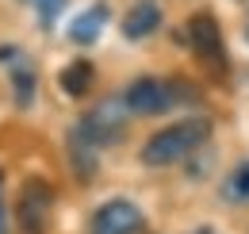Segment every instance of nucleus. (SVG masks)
<instances>
[{"label":"nucleus","mask_w":249,"mask_h":234,"mask_svg":"<svg viewBox=\"0 0 249 234\" xmlns=\"http://www.w3.org/2000/svg\"><path fill=\"white\" fill-rule=\"evenodd\" d=\"M207 138H211V119H203V116H188V119H180V123H169V127H161L157 135L146 138L142 165H150V169L180 165V161L192 157Z\"/></svg>","instance_id":"nucleus-1"},{"label":"nucleus","mask_w":249,"mask_h":234,"mask_svg":"<svg viewBox=\"0 0 249 234\" xmlns=\"http://www.w3.org/2000/svg\"><path fill=\"white\" fill-rule=\"evenodd\" d=\"M126 116L130 112H126L123 96H107V100L92 104L85 116L77 119L69 127V135H77L85 146H92V150L115 146V142H123V135H126Z\"/></svg>","instance_id":"nucleus-2"},{"label":"nucleus","mask_w":249,"mask_h":234,"mask_svg":"<svg viewBox=\"0 0 249 234\" xmlns=\"http://www.w3.org/2000/svg\"><path fill=\"white\" fill-rule=\"evenodd\" d=\"M130 116H165L180 100H192V85L184 81H161V77H134L119 92Z\"/></svg>","instance_id":"nucleus-3"},{"label":"nucleus","mask_w":249,"mask_h":234,"mask_svg":"<svg viewBox=\"0 0 249 234\" xmlns=\"http://www.w3.org/2000/svg\"><path fill=\"white\" fill-rule=\"evenodd\" d=\"M54 211V188L46 176H27L16 200V227L19 234H46Z\"/></svg>","instance_id":"nucleus-4"},{"label":"nucleus","mask_w":249,"mask_h":234,"mask_svg":"<svg viewBox=\"0 0 249 234\" xmlns=\"http://www.w3.org/2000/svg\"><path fill=\"white\" fill-rule=\"evenodd\" d=\"M188 46L199 61H207L211 69H226V42H222V27L211 12H196L188 20Z\"/></svg>","instance_id":"nucleus-5"},{"label":"nucleus","mask_w":249,"mask_h":234,"mask_svg":"<svg viewBox=\"0 0 249 234\" xmlns=\"http://www.w3.org/2000/svg\"><path fill=\"white\" fill-rule=\"evenodd\" d=\"M142 231V211L130 200H107L92 211V234H138Z\"/></svg>","instance_id":"nucleus-6"},{"label":"nucleus","mask_w":249,"mask_h":234,"mask_svg":"<svg viewBox=\"0 0 249 234\" xmlns=\"http://www.w3.org/2000/svg\"><path fill=\"white\" fill-rule=\"evenodd\" d=\"M107 20H111V8H107L104 0L89 4L85 12H77V16L69 20V42H77V46H92V42H100Z\"/></svg>","instance_id":"nucleus-7"},{"label":"nucleus","mask_w":249,"mask_h":234,"mask_svg":"<svg viewBox=\"0 0 249 234\" xmlns=\"http://www.w3.org/2000/svg\"><path fill=\"white\" fill-rule=\"evenodd\" d=\"M161 4L157 0H134L130 8H126L123 23H119V31H123V39H130V42H138V39H150L157 27H161Z\"/></svg>","instance_id":"nucleus-8"},{"label":"nucleus","mask_w":249,"mask_h":234,"mask_svg":"<svg viewBox=\"0 0 249 234\" xmlns=\"http://www.w3.org/2000/svg\"><path fill=\"white\" fill-rule=\"evenodd\" d=\"M8 81H12V104L19 112H27L35 104V96H38V69H35V61L19 54L8 65Z\"/></svg>","instance_id":"nucleus-9"},{"label":"nucleus","mask_w":249,"mask_h":234,"mask_svg":"<svg viewBox=\"0 0 249 234\" xmlns=\"http://www.w3.org/2000/svg\"><path fill=\"white\" fill-rule=\"evenodd\" d=\"M92 85H96V65L89 58H73V61H65L62 69H58V88H62L69 100L89 96Z\"/></svg>","instance_id":"nucleus-10"},{"label":"nucleus","mask_w":249,"mask_h":234,"mask_svg":"<svg viewBox=\"0 0 249 234\" xmlns=\"http://www.w3.org/2000/svg\"><path fill=\"white\" fill-rule=\"evenodd\" d=\"M65 150H69V169L81 176V180H92L96 169H100V157H96V150H92V146H85L77 135H69V138H65Z\"/></svg>","instance_id":"nucleus-11"},{"label":"nucleus","mask_w":249,"mask_h":234,"mask_svg":"<svg viewBox=\"0 0 249 234\" xmlns=\"http://www.w3.org/2000/svg\"><path fill=\"white\" fill-rule=\"evenodd\" d=\"M222 200L226 204H249V161L230 169V176L222 180Z\"/></svg>","instance_id":"nucleus-12"},{"label":"nucleus","mask_w":249,"mask_h":234,"mask_svg":"<svg viewBox=\"0 0 249 234\" xmlns=\"http://www.w3.org/2000/svg\"><path fill=\"white\" fill-rule=\"evenodd\" d=\"M27 4H31L35 20H38L42 27H54V23H58V16L65 12V4H69V0H27Z\"/></svg>","instance_id":"nucleus-13"},{"label":"nucleus","mask_w":249,"mask_h":234,"mask_svg":"<svg viewBox=\"0 0 249 234\" xmlns=\"http://www.w3.org/2000/svg\"><path fill=\"white\" fill-rule=\"evenodd\" d=\"M0 234H8V211H4V200H0Z\"/></svg>","instance_id":"nucleus-14"},{"label":"nucleus","mask_w":249,"mask_h":234,"mask_svg":"<svg viewBox=\"0 0 249 234\" xmlns=\"http://www.w3.org/2000/svg\"><path fill=\"white\" fill-rule=\"evenodd\" d=\"M192 234H215V231H211V227H199V231H192Z\"/></svg>","instance_id":"nucleus-15"},{"label":"nucleus","mask_w":249,"mask_h":234,"mask_svg":"<svg viewBox=\"0 0 249 234\" xmlns=\"http://www.w3.org/2000/svg\"><path fill=\"white\" fill-rule=\"evenodd\" d=\"M246 39H249V23H246Z\"/></svg>","instance_id":"nucleus-16"}]
</instances>
